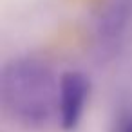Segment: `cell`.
<instances>
[{
    "instance_id": "6da1fadb",
    "label": "cell",
    "mask_w": 132,
    "mask_h": 132,
    "mask_svg": "<svg viewBox=\"0 0 132 132\" xmlns=\"http://www.w3.org/2000/svg\"><path fill=\"white\" fill-rule=\"evenodd\" d=\"M58 81L53 69L33 56L7 62L0 74V103L16 125L36 130L56 118Z\"/></svg>"
},
{
    "instance_id": "7a4b0ae2",
    "label": "cell",
    "mask_w": 132,
    "mask_h": 132,
    "mask_svg": "<svg viewBox=\"0 0 132 132\" xmlns=\"http://www.w3.org/2000/svg\"><path fill=\"white\" fill-rule=\"evenodd\" d=\"M90 94V81L80 71H67L58 81V109L56 119L65 132L74 130L85 112Z\"/></svg>"
},
{
    "instance_id": "3957f363",
    "label": "cell",
    "mask_w": 132,
    "mask_h": 132,
    "mask_svg": "<svg viewBox=\"0 0 132 132\" xmlns=\"http://www.w3.org/2000/svg\"><path fill=\"white\" fill-rule=\"evenodd\" d=\"M112 132H132V112L119 116Z\"/></svg>"
},
{
    "instance_id": "277c9868",
    "label": "cell",
    "mask_w": 132,
    "mask_h": 132,
    "mask_svg": "<svg viewBox=\"0 0 132 132\" xmlns=\"http://www.w3.org/2000/svg\"><path fill=\"white\" fill-rule=\"evenodd\" d=\"M121 2H123V4H125V7L132 13V0H121Z\"/></svg>"
}]
</instances>
